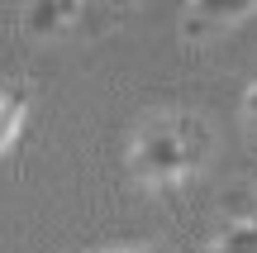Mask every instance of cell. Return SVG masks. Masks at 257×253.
<instances>
[{
  "instance_id": "7",
  "label": "cell",
  "mask_w": 257,
  "mask_h": 253,
  "mask_svg": "<svg viewBox=\"0 0 257 253\" xmlns=\"http://www.w3.org/2000/svg\"><path fill=\"white\" fill-rule=\"evenodd\" d=\"M243 120H248L252 129H257V81L248 86V96H243Z\"/></svg>"
},
{
  "instance_id": "6",
  "label": "cell",
  "mask_w": 257,
  "mask_h": 253,
  "mask_svg": "<svg viewBox=\"0 0 257 253\" xmlns=\"http://www.w3.org/2000/svg\"><path fill=\"white\" fill-rule=\"evenodd\" d=\"M95 253H210V248H186V244H138V248H95Z\"/></svg>"
},
{
  "instance_id": "3",
  "label": "cell",
  "mask_w": 257,
  "mask_h": 253,
  "mask_svg": "<svg viewBox=\"0 0 257 253\" xmlns=\"http://www.w3.org/2000/svg\"><path fill=\"white\" fill-rule=\"evenodd\" d=\"M257 10V0H195V5H186L181 15V38L186 43H205V38L224 34V29H233L238 19H248Z\"/></svg>"
},
{
  "instance_id": "5",
  "label": "cell",
  "mask_w": 257,
  "mask_h": 253,
  "mask_svg": "<svg viewBox=\"0 0 257 253\" xmlns=\"http://www.w3.org/2000/svg\"><path fill=\"white\" fill-rule=\"evenodd\" d=\"M24 115H29V86L5 81L0 86V153H10L15 139L24 134Z\"/></svg>"
},
{
  "instance_id": "1",
  "label": "cell",
  "mask_w": 257,
  "mask_h": 253,
  "mask_svg": "<svg viewBox=\"0 0 257 253\" xmlns=\"http://www.w3.org/2000/svg\"><path fill=\"white\" fill-rule=\"evenodd\" d=\"M210 129L195 110H153L138 120L134 143H128V172L134 182L153 191H172L181 177H191L205 158H210Z\"/></svg>"
},
{
  "instance_id": "4",
  "label": "cell",
  "mask_w": 257,
  "mask_h": 253,
  "mask_svg": "<svg viewBox=\"0 0 257 253\" xmlns=\"http://www.w3.org/2000/svg\"><path fill=\"white\" fill-rule=\"evenodd\" d=\"M91 24V5H34L24 19H19V34L24 38H57V34H72V29Z\"/></svg>"
},
{
  "instance_id": "2",
  "label": "cell",
  "mask_w": 257,
  "mask_h": 253,
  "mask_svg": "<svg viewBox=\"0 0 257 253\" xmlns=\"http://www.w3.org/2000/svg\"><path fill=\"white\" fill-rule=\"evenodd\" d=\"M210 253H257V187L238 182L224 191V220Z\"/></svg>"
}]
</instances>
